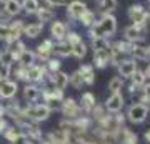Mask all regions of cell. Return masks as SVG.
<instances>
[{"label":"cell","instance_id":"8fae6325","mask_svg":"<svg viewBox=\"0 0 150 144\" xmlns=\"http://www.w3.org/2000/svg\"><path fill=\"white\" fill-rule=\"evenodd\" d=\"M17 91H18V85L15 80L5 79L0 82V99H12L17 96Z\"/></svg>","mask_w":150,"mask_h":144},{"label":"cell","instance_id":"836d02e7","mask_svg":"<svg viewBox=\"0 0 150 144\" xmlns=\"http://www.w3.org/2000/svg\"><path fill=\"white\" fill-rule=\"evenodd\" d=\"M69 84L74 87V89H82V85H85L83 84V79H82V75L79 70H75L74 74H70L69 75Z\"/></svg>","mask_w":150,"mask_h":144},{"label":"cell","instance_id":"7bdbcfd3","mask_svg":"<svg viewBox=\"0 0 150 144\" xmlns=\"http://www.w3.org/2000/svg\"><path fill=\"white\" fill-rule=\"evenodd\" d=\"M142 94L140 96H144V97H147V99H150V82H145L144 85H142Z\"/></svg>","mask_w":150,"mask_h":144},{"label":"cell","instance_id":"7a4b0ae2","mask_svg":"<svg viewBox=\"0 0 150 144\" xmlns=\"http://www.w3.org/2000/svg\"><path fill=\"white\" fill-rule=\"evenodd\" d=\"M147 30H149V25H145V24H132L123 29V37L130 44H140L144 42Z\"/></svg>","mask_w":150,"mask_h":144},{"label":"cell","instance_id":"f546056e","mask_svg":"<svg viewBox=\"0 0 150 144\" xmlns=\"http://www.w3.org/2000/svg\"><path fill=\"white\" fill-rule=\"evenodd\" d=\"M38 7H40L38 0H22V10L25 12L27 15H35Z\"/></svg>","mask_w":150,"mask_h":144},{"label":"cell","instance_id":"cb8c5ba5","mask_svg":"<svg viewBox=\"0 0 150 144\" xmlns=\"http://www.w3.org/2000/svg\"><path fill=\"white\" fill-rule=\"evenodd\" d=\"M43 32V24L42 22H35V24H28V25L23 27V35H27L30 39L38 37L40 34Z\"/></svg>","mask_w":150,"mask_h":144},{"label":"cell","instance_id":"4316f807","mask_svg":"<svg viewBox=\"0 0 150 144\" xmlns=\"http://www.w3.org/2000/svg\"><path fill=\"white\" fill-rule=\"evenodd\" d=\"M123 55H125V54L120 50V47L117 45V42L110 45V64H112V65L117 67V65L123 60Z\"/></svg>","mask_w":150,"mask_h":144},{"label":"cell","instance_id":"d6986e66","mask_svg":"<svg viewBox=\"0 0 150 144\" xmlns=\"http://www.w3.org/2000/svg\"><path fill=\"white\" fill-rule=\"evenodd\" d=\"M79 72H80L82 79H83V84L85 85H92L95 82V72H93V65L90 64H83L79 67Z\"/></svg>","mask_w":150,"mask_h":144},{"label":"cell","instance_id":"ac0fdd59","mask_svg":"<svg viewBox=\"0 0 150 144\" xmlns=\"http://www.w3.org/2000/svg\"><path fill=\"white\" fill-rule=\"evenodd\" d=\"M40 94H42V89L37 87L35 84H27L23 87V97H25V101H28V104L37 102L40 99Z\"/></svg>","mask_w":150,"mask_h":144},{"label":"cell","instance_id":"ab89813d","mask_svg":"<svg viewBox=\"0 0 150 144\" xmlns=\"http://www.w3.org/2000/svg\"><path fill=\"white\" fill-rule=\"evenodd\" d=\"M45 5L50 7V9H55V7H65L70 0H43Z\"/></svg>","mask_w":150,"mask_h":144},{"label":"cell","instance_id":"3957f363","mask_svg":"<svg viewBox=\"0 0 150 144\" xmlns=\"http://www.w3.org/2000/svg\"><path fill=\"white\" fill-rule=\"evenodd\" d=\"M50 112H52V109L47 106V104H28L27 107H25V116L27 117H30L32 121H35V123H42V121H47L48 116H50Z\"/></svg>","mask_w":150,"mask_h":144},{"label":"cell","instance_id":"d590c367","mask_svg":"<svg viewBox=\"0 0 150 144\" xmlns=\"http://www.w3.org/2000/svg\"><path fill=\"white\" fill-rule=\"evenodd\" d=\"M22 133H23V131H22L18 126H12V128H7L5 131H4V136H5V139L10 143L12 139L17 138V136H18V134H22Z\"/></svg>","mask_w":150,"mask_h":144},{"label":"cell","instance_id":"9a60e30c","mask_svg":"<svg viewBox=\"0 0 150 144\" xmlns=\"http://www.w3.org/2000/svg\"><path fill=\"white\" fill-rule=\"evenodd\" d=\"M67 32H69V27H67L65 22H62V20L52 22V25H50V34H52V39H55L57 42H59V40H65Z\"/></svg>","mask_w":150,"mask_h":144},{"label":"cell","instance_id":"8d00e7d4","mask_svg":"<svg viewBox=\"0 0 150 144\" xmlns=\"http://www.w3.org/2000/svg\"><path fill=\"white\" fill-rule=\"evenodd\" d=\"M60 60L59 59H54V57H50V59L45 62V69H47V72L50 74V72H57V70H60Z\"/></svg>","mask_w":150,"mask_h":144},{"label":"cell","instance_id":"5bb4252c","mask_svg":"<svg viewBox=\"0 0 150 144\" xmlns=\"http://www.w3.org/2000/svg\"><path fill=\"white\" fill-rule=\"evenodd\" d=\"M47 69L45 65H37L33 64L30 67H27V77H28V82H42L43 77L47 75Z\"/></svg>","mask_w":150,"mask_h":144},{"label":"cell","instance_id":"30bf717a","mask_svg":"<svg viewBox=\"0 0 150 144\" xmlns=\"http://www.w3.org/2000/svg\"><path fill=\"white\" fill-rule=\"evenodd\" d=\"M23 20H15L8 24V35H7L5 42L7 44H12V42H17V40H20V37L23 35Z\"/></svg>","mask_w":150,"mask_h":144},{"label":"cell","instance_id":"52a82bcc","mask_svg":"<svg viewBox=\"0 0 150 144\" xmlns=\"http://www.w3.org/2000/svg\"><path fill=\"white\" fill-rule=\"evenodd\" d=\"M129 19L134 22V24H145V25L150 24V14L145 10V7L140 5V4H134V5L129 9Z\"/></svg>","mask_w":150,"mask_h":144},{"label":"cell","instance_id":"7c38bea8","mask_svg":"<svg viewBox=\"0 0 150 144\" xmlns=\"http://www.w3.org/2000/svg\"><path fill=\"white\" fill-rule=\"evenodd\" d=\"M35 55H37L42 62H47V60L54 55V42H52V39H47V40H43L42 44H38Z\"/></svg>","mask_w":150,"mask_h":144},{"label":"cell","instance_id":"5b68a950","mask_svg":"<svg viewBox=\"0 0 150 144\" xmlns=\"http://www.w3.org/2000/svg\"><path fill=\"white\" fill-rule=\"evenodd\" d=\"M60 111L65 116V119H75L82 116V107L74 97H64V101L60 102Z\"/></svg>","mask_w":150,"mask_h":144},{"label":"cell","instance_id":"ffe728a7","mask_svg":"<svg viewBox=\"0 0 150 144\" xmlns=\"http://www.w3.org/2000/svg\"><path fill=\"white\" fill-rule=\"evenodd\" d=\"M4 12L8 17H15L22 12V2L20 0H5L4 2Z\"/></svg>","mask_w":150,"mask_h":144},{"label":"cell","instance_id":"f1b7e54d","mask_svg":"<svg viewBox=\"0 0 150 144\" xmlns=\"http://www.w3.org/2000/svg\"><path fill=\"white\" fill-rule=\"evenodd\" d=\"M117 5H118L117 0H98V9H100V12H102V15L115 12Z\"/></svg>","mask_w":150,"mask_h":144},{"label":"cell","instance_id":"44dd1931","mask_svg":"<svg viewBox=\"0 0 150 144\" xmlns=\"http://www.w3.org/2000/svg\"><path fill=\"white\" fill-rule=\"evenodd\" d=\"M35 59H37V55H35V52H32V50H28V49H23L20 52V55H18V59H17V62L20 65H25V67H30V65L35 64Z\"/></svg>","mask_w":150,"mask_h":144},{"label":"cell","instance_id":"c3c4849f","mask_svg":"<svg viewBox=\"0 0 150 144\" xmlns=\"http://www.w3.org/2000/svg\"><path fill=\"white\" fill-rule=\"evenodd\" d=\"M147 55H149V57H150V45H149V47H147Z\"/></svg>","mask_w":150,"mask_h":144},{"label":"cell","instance_id":"83f0119b","mask_svg":"<svg viewBox=\"0 0 150 144\" xmlns=\"http://www.w3.org/2000/svg\"><path fill=\"white\" fill-rule=\"evenodd\" d=\"M79 22H80L83 27H87V29H90L93 24L97 22V15H95V12H92V10H88L87 9L83 14L80 15V19H79Z\"/></svg>","mask_w":150,"mask_h":144},{"label":"cell","instance_id":"60d3db41","mask_svg":"<svg viewBox=\"0 0 150 144\" xmlns=\"http://www.w3.org/2000/svg\"><path fill=\"white\" fill-rule=\"evenodd\" d=\"M7 35H8V24L0 22V40H5Z\"/></svg>","mask_w":150,"mask_h":144},{"label":"cell","instance_id":"f6af8a7d","mask_svg":"<svg viewBox=\"0 0 150 144\" xmlns=\"http://www.w3.org/2000/svg\"><path fill=\"white\" fill-rule=\"evenodd\" d=\"M144 138H145V141H147V143H150V129H149V131H145Z\"/></svg>","mask_w":150,"mask_h":144},{"label":"cell","instance_id":"ee69618b","mask_svg":"<svg viewBox=\"0 0 150 144\" xmlns=\"http://www.w3.org/2000/svg\"><path fill=\"white\" fill-rule=\"evenodd\" d=\"M7 128H8V126H7V121L4 119V116H2V117H0V134L4 133Z\"/></svg>","mask_w":150,"mask_h":144},{"label":"cell","instance_id":"7402d4cb","mask_svg":"<svg viewBox=\"0 0 150 144\" xmlns=\"http://www.w3.org/2000/svg\"><path fill=\"white\" fill-rule=\"evenodd\" d=\"M35 15H37L38 22H42V24H45V22H52L55 19V12L54 9H50V7H38V10L35 12Z\"/></svg>","mask_w":150,"mask_h":144},{"label":"cell","instance_id":"681fc988","mask_svg":"<svg viewBox=\"0 0 150 144\" xmlns=\"http://www.w3.org/2000/svg\"><path fill=\"white\" fill-rule=\"evenodd\" d=\"M0 2H5V0H0Z\"/></svg>","mask_w":150,"mask_h":144},{"label":"cell","instance_id":"ba28073f","mask_svg":"<svg viewBox=\"0 0 150 144\" xmlns=\"http://www.w3.org/2000/svg\"><path fill=\"white\" fill-rule=\"evenodd\" d=\"M65 7H67V17L70 20H79L80 15L87 10V4L82 0H70Z\"/></svg>","mask_w":150,"mask_h":144},{"label":"cell","instance_id":"e575fe53","mask_svg":"<svg viewBox=\"0 0 150 144\" xmlns=\"http://www.w3.org/2000/svg\"><path fill=\"white\" fill-rule=\"evenodd\" d=\"M105 114H107V109H105V106H100V104H95L93 109L90 111V116L93 121H100Z\"/></svg>","mask_w":150,"mask_h":144},{"label":"cell","instance_id":"484cf974","mask_svg":"<svg viewBox=\"0 0 150 144\" xmlns=\"http://www.w3.org/2000/svg\"><path fill=\"white\" fill-rule=\"evenodd\" d=\"M54 54L59 55V57H69V55H72L70 44L67 40H59L57 44H54Z\"/></svg>","mask_w":150,"mask_h":144},{"label":"cell","instance_id":"8992f818","mask_svg":"<svg viewBox=\"0 0 150 144\" xmlns=\"http://www.w3.org/2000/svg\"><path fill=\"white\" fill-rule=\"evenodd\" d=\"M149 111H150L149 107L144 106V104H140V102L132 104L127 109V119L134 124H142L147 119V116H149Z\"/></svg>","mask_w":150,"mask_h":144},{"label":"cell","instance_id":"e0dca14e","mask_svg":"<svg viewBox=\"0 0 150 144\" xmlns=\"http://www.w3.org/2000/svg\"><path fill=\"white\" fill-rule=\"evenodd\" d=\"M110 64V47L93 52V65L97 69H105Z\"/></svg>","mask_w":150,"mask_h":144},{"label":"cell","instance_id":"4fadbf2b","mask_svg":"<svg viewBox=\"0 0 150 144\" xmlns=\"http://www.w3.org/2000/svg\"><path fill=\"white\" fill-rule=\"evenodd\" d=\"M48 82L52 84V87H57V89H62L64 91L65 87L69 85V75L62 72V70H57V72H50L48 74Z\"/></svg>","mask_w":150,"mask_h":144},{"label":"cell","instance_id":"b9f144b4","mask_svg":"<svg viewBox=\"0 0 150 144\" xmlns=\"http://www.w3.org/2000/svg\"><path fill=\"white\" fill-rule=\"evenodd\" d=\"M10 144H27V138H25V134H23V133L18 134L17 138H13L10 141Z\"/></svg>","mask_w":150,"mask_h":144},{"label":"cell","instance_id":"2e32d148","mask_svg":"<svg viewBox=\"0 0 150 144\" xmlns=\"http://www.w3.org/2000/svg\"><path fill=\"white\" fill-rule=\"evenodd\" d=\"M117 69H118V74L122 75V79H125V77L129 79L130 75H132L135 70L139 69V65H137V60L125 59V60H122V62L117 65Z\"/></svg>","mask_w":150,"mask_h":144},{"label":"cell","instance_id":"f907efd6","mask_svg":"<svg viewBox=\"0 0 150 144\" xmlns=\"http://www.w3.org/2000/svg\"><path fill=\"white\" fill-rule=\"evenodd\" d=\"M135 144H139V143H135Z\"/></svg>","mask_w":150,"mask_h":144},{"label":"cell","instance_id":"277c9868","mask_svg":"<svg viewBox=\"0 0 150 144\" xmlns=\"http://www.w3.org/2000/svg\"><path fill=\"white\" fill-rule=\"evenodd\" d=\"M65 40L70 44V49H72V55L77 57V59H83L87 55V45L85 42L82 40V37L77 32H67V37Z\"/></svg>","mask_w":150,"mask_h":144},{"label":"cell","instance_id":"d6a6232c","mask_svg":"<svg viewBox=\"0 0 150 144\" xmlns=\"http://www.w3.org/2000/svg\"><path fill=\"white\" fill-rule=\"evenodd\" d=\"M123 87V79L120 77V75H115V77H112L110 79V82H108V91L112 92V94H115V92H120Z\"/></svg>","mask_w":150,"mask_h":144},{"label":"cell","instance_id":"bcb514c9","mask_svg":"<svg viewBox=\"0 0 150 144\" xmlns=\"http://www.w3.org/2000/svg\"><path fill=\"white\" fill-rule=\"evenodd\" d=\"M144 74H145V77H147V79H150V65L144 70Z\"/></svg>","mask_w":150,"mask_h":144},{"label":"cell","instance_id":"9c48e42d","mask_svg":"<svg viewBox=\"0 0 150 144\" xmlns=\"http://www.w3.org/2000/svg\"><path fill=\"white\" fill-rule=\"evenodd\" d=\"M123 106H125V97L122 96V92H115L105 101V109H107V112H112V114L120 112Z\"/></svg>","mask_w":150,"mask_h":144},{"label":"cell","instance_id":"f35d334b","mask_svg":"<svg viewBox=\"0 0 150 144\" xmlns=\"http://www.w3.org/2000/svg\"><path fill=\"white\" fill-rule=\"evenodd\" d=\"M12 74V65H7L2 62V59H0V77L2 79H8Z\"/></svg>","mask_w":150,"mask_h":144},{"label":"cell","instance_id":"603a6c76","mask_svg":"<svg viewBox=\"0 0 150 144\" xmlns=\"http://www.w3.org/2000/svg\"><path fill=\"white\" fill-rule=\"evenodd\" d=\"M95 96L92 94V92H85V94H82V99H80V107H82V112H87V114H90V111L93 109L95 106Z\"/></svg>","mask_w":150,"mask_h":144},{"label":"cell","instance_id":"6da1fadb","mask_svg":"<svg viewBox=\"0 0 150 144\" xmlns=\"http://www.w3.org/2000/svg\"><path fill=\"white\" fill-rule=\"evenodd\" d=\"M115 32H117V19L112 14L102 15L100 20H97L88 29L90 37H112Z\"/></svg>","mask_w":150,"mask_h":144},{"label":"cell","instance_id":"74e56055","mask_svg":"<svg viewBox=\"0 0 150 144\" xmlns=\"http://www.w3.org/2000/svg\"><path fill=\"white\" fill-rule=\"evenodd\" d=\"M13 75H15L18 80H23V82H28V77H27V67L25 65H18L15 70H13Z\"/></svg>","mask_w":150,"mask_h":144},{"label":"cell","instance_id":"d4e9b609","mask_svg":"<svg viewBox=\"0 0 150 144\" xmlns=\"http://www.w3.org/2000/svg\"><path fill=\"white\" fill-rule=\"evenodd\" d=\"M129 54L134 57V60H147L149 59V55H147V47L140 45V44H132Z\"/></svg>","mask_w":150,"mask_h":144},{"label":"cell","instance_id":"4dcf8cb0","mask_svg":"<svg viewBox=\"0 0 150 144\" xmlns=\"http://www.w3.org/2000/svg\"><path fill=\"white\" fill-rule=\"evenodd\" d=\"M90 45H92V49H93V52H95V50H103V49L110 47L107 37H90Z\"/></svg>","mask_w":150,"mask_h":144},{"label":"cell","instance_id":"1f68e13d","mask_svg":"<svg viewBox=\"0 0 150 144\" xmlns=\"http://www.w3.org/2000/svg\"><path fill=\"white\" fill-rule=\"evenodd\" d=\"M130 79V84H134L135 87H137V89H139V87H142V85L145 84V82H147V77H145V74H144V70H135L134 74L130 75L129 77ZM140 91V89H139Z\"/></svg>","mask_w":150,"mask_h":144},{"label":"cell","instance_id":"7dc6e473","mask_svg":"<svg viewBox=\"0 0 150 144\" xmlns=\"http://www.w3.org/2000/svg\"><path fill=\"white\" fill-rule=\"evenodd\" d=\"M4 114H5V107H4V106H2V104H0V117H2Z\"/></svg>","mask_w":150,"mask_h":144}]
</instances>
